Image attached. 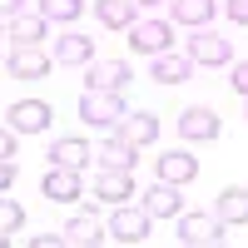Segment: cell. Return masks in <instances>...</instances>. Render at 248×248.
Returning a JSON list of instances; mask_svg holds the SVG:
<instances>
[{
	"label": "cell",
	"mask_w": 248,
	"mask_h": 248,
	"mask_svg": "<svg viewBox=\"0 0 248 248\" xmlns=\"http://www.w3.org/2000/svg\"><path fill=\"white\" fill-rule=\"evenodd\" d=\"M124 114H129V105H124L119 90H85L79 94V119L94 124V129H119Z\"/></svg>",
	"instance_id": "1"
},
{
	"label": "cell",
	"mask_w": 248,
	"mask_h": 248,
	"mask_svg": "<svg viewBox=\"0 0 248 248\" xmlns=\"http://www.w3.org/2000/svg\"><path fill=\"white\" fill-rule=\"evenodd\" d=\"M229 223H223L218 214H179V243H189V248H209V243H223L229 233Z\"/></svg>",
	"instance_id": "2"
},
{
	"label": "cell",
	"mask_w": 248,
	"mask_h": 248,
	"mask_svg": "<svg viewBox=\"0 0 248 248\" xmlns=\"http://www.w3.org/2000/svg\"><path fill=\"white\" fill-rule=\"evenodd\" d=\"M149 223H154V214L149 209H144V203H139V209H124V203H114V218H109V238L114 243H144V238H149Z\"/></svg>",
	"instance_id": "3"
},
{
	"label": "cell",
	"mask_w": 248,
	"mask_h": 248,
	"mask_svg": "<svg viewBox=\"0 0 248 248\" xmlns=\"http://www.w3.org/2000/svg\"><path fill=\"white\" fill-rule=\"evenodd\" d=\"M169 40H174V25H169V20H134V25H129V45L139 50V55H164V50H169Z\"/></svg>",
	"instance_id": "4"
},
{
	"label": "cell",
	"mask_w": 248,
	"mask_h": 248,
	"mask_svg": "<svg viewBox=\"0 0 248 248\" xmlns=\"http://www.w3.org/2000/svg\"><path fill=\"white\" fill-rule=\"evenodd\" d=\"M94 159H99V149H94L90 139H79V134L55 139V149H50V164H60V169H79V174H85Z\"/></svg>",
	"instance_id": "5"
},
{
	"label": "cell",
	"mask_w": 248,
	"mask_h": 248,
	"mask_svg": "<svg viewBox=\"0 0 248 248\" xmlns=\"http://www.w3.org/2000/svg\"><path fill=\"white\" fill-rule=\"evenodd\" d=\"M40 194H45L50 203H75V199H85V179H79V169H60V164H50Z\"/></svg>",
	"instance_id": "6"
},
{
	"label": "cell",
	"mask_w": 248,
	"mask_h": 248,
	"mask_svg": "<svg viewBox=\"0 0 248 248\" xmlns=\"http://www.w3.org/2000/svg\"><path fill=\"white\" fill-rule=\"evenodd\" d=\"M218 129H223V124H218V114H214L209 105H194V109L179 114V134L189 139V144H214Z\"/></svg>",
	"instance_id": "7"
},
{
	"label": "cell",
	"mask_w": 248,
	"mask_h": 248,
	"mask_svg": "<svg viewBox=\"0 0 248 248\" xmlns=\"http://www.w3.org/2000/svg\"><path fill=\"white\" fill-rule=\"evenodd\" d=\"M189 55H194V65H229V60H233V45H229V35H214L209 25H203V30L189 40Z\"/></svg>",
	"instance_id": "8"
},
{
	"label": "cell",
	"mask_w": 248,
	"mask_h": 248,
	"mask_svg": "<svg viewBox=\"0 0 248 248\" xmlns=\"http://www.w3.org/2000/svg\"><path fill=\"white\" fill-rule=\"evenodd\" d=\"M184 184H169V179H159V184H149L144 189V209H149L154 218H179L184 214Z\"/></svg>",
	"instance_id": "9"
},
{
	"label": "cell",
	"mask_w": 248,
	"mask_h": 248,
	"mask_svg": "<svg viewBox=\"0 0 248 248\" xmlns=\"http://www.w3.org/2000/svg\"><path fill=\"white\" fill-rule=\"evenodd\" d=\"M129 194H134V169H109V164H99V174H94V199L124 203Z\"/></svg>",
	"instance_id": "10"
},
{
	"label": "cell",
	"mask_w": 248,
	"mask_h": 248,
	"mask_svg": "<svg viewBox=\"0 0 248 248\" xmlns=\"http://www.w3.org/2000/svg\"><path fill=\"white\" fill-rule=\"evenodd\" d=\"M50 50H40V45H15L10 50V75L15 79H45L50 75Z\"/></svg>",
	"instance_id": "11"
},
{
	"label": "cell",
	"mask_w": 248,
	"mask_h": 248,
	"mask_svg": "<svg viewBox=\"0 0 248 248\" xmlns=\"http://www.w3.org/2000/svg\"><path fill=\"white\" fill-rule=\"evenodd\" d=\"M50 105L45 99H15V109H10V129L20 134H40V129H50Z\"/></svg>",
	"instance_id": "12"
},
{
	"label": "cell",
	"mask_w": 248,
	"mask_h": 248,
	"mask_svg": "<svg viewBox=\"0 0 248 248\" xmlns=\"http://www.w3.org/2000/svg\"><path fill=\"white\" fill-rule=\"evenodd\" d=\"M134 79V70L124 60H94L90 75H85V90H124Z\"/></svg>",
	"instance_id": "13"
},
{
	"label": "cell",
	"mask_w": 248,
	"mask_h": 248,
	"mask_svg": "<svg viewBox=\"0 0 248 248\" xmlns=\"http://www.w3.org/2000/svg\"><path fill=\"white\" fill-rule=\"evenodd\" d=\"M60 238L75 243V248H90V243H99V238H109V223H99L94 214H75L65 229H60Z\"/></svg>",
	"instance_id": "14"
},
{
	"label": "cell",
	"mask_w": 248,
	"mask_h": 248,
	"mask_svg": "<svg viewBox=\"0 0 248 248\" xmlns=\"http://www.w3.org/2000/svg\"><path fill=\"white\" fill-rule=\"evenodd\" d=\"M159 85H184V79L194 75V55H174V50H164L154 55V70H149Z\"/></svg>",
	"instance_id": "15"
},
{
	"label": "cell",
	"mask_w": 248,
	"mask_h": 248,
	"mask_svg": "<svg viewBox=\"0 0 248 248\" xmlns=\"http://www.w3.org/2000/svg\"><path fill=\"white\" fill-rule=\"evenodd\" d=\"M114 134H124L134 149H144V144H154V139H159V119H154V114H144V109H129Z\"/></svg>",
	"instance_id": "16"
},
{
	"label": "cell",
	"mask_w": 248,
	"mask_h": 248,
	"mask_svg": "<svg viewBox=\"0 0 248 248\" xmlns=\"http://www.w3.org/2000/svg\"><path fill=\"white\" fill-rule=\"evenodd\" d=\"M159 179H169V184H194V179H199V159L184 154V149L159 154Z\"/></svg>",
	"instance_id": "17"
},
{
	"label": "cell",
	"mask_w": 248,
	"mask_h": 248,
	"mask_svg": "<svg viewBox=\"0 0 248 248\" xmlns=\"http://www.w3.org/2000/svg\"><path fill=\"white\" fill-rule=\"evenodd\" d=\"M55 60L60 65H90L94 60V40L90 35H55Z\"/></svg>",
	"instance_id": "18"
},
{
	"label": "cell",
	"mask_w": 248,
	"mask_h": 248,
	"mask_svg": "<svg viewBox=\"0 0 248 248\" xmlns=\"http://www.w3.org/2000/svg\"><path fill=\"white\" fill-rule=\"evenodd\" d=\"M94 15H99V25L105 30H129L134 25V0H94Z\"/></svg>",
	"instance_id": "19"
},
{
	"label": "cell",
	"mask_w": 248,
	"mask_h": 248,
	"mask_svg": "<svg viewBox=\"0 0 248 248\" xmlns=\"http://www.w3.org/2000/svg\"><path fill=\"white\" fill-rule=\"evenodd\" d=\"M214 214L229 223V229L248 223V189H223V194H218V203H214Z\"/></svg>",
	"instance_id": "20"
},
{
	"label": "cell",
	"mask_w": 248,
	"mask_h": 248,
	"mask_svg": "<svg viewBox=\"0 0 248 248\" xmlns=\"http://www.w3.org/2000/svg\"><path fill=\"white\" fill-rule=\"evenodd\" d=\"M99 164H109V169H134V144L109 129V139L99 144Z\"/></svg>",
	"instance_id": "21"
},
{
	"label": "cell",
	"mask_w": 248,
	"mask_h": 248,
	"mask_svg": "<svg viewBox=\"0 0 248 248\" xmlns=\"http://www.w3.org/2000/svg\"><path fill=\"white\" fill-rule=\"evenodd\" d=\"M45 30H50V20L45 15H15L10 20V35H15V45H40V40H45Z\"/></svg>",
	"instance_id": "22"
},
{
	"label": "cell",
	"mask_w": 248,
	"mask_h": 248,
	"mask_svg": "<svg viewBox=\"0 0 248 248\" xmlns=\"http://www.w3.org/2000/svg\"><path fill=\"white\" fill-rule=\"evenodd\" d=\"M35 10L50 20V25H70V20L85 15V0H35Z\"/></svg>",
	"instance_id": "23"
},
{
	"label": "cell",
	"mask_w": 248,
	"mask_h": 248,
	"mask_svg": "<svg viewBox=\"0 0 248 248\" xmlns=\"http://www.w3.org/2000/svg\"><path fill=\"white\" fill-rule=\"evenodd\" d=\"M174 20H179V25L203 30V25L214 20V0H174Z\"/></svg>",
	"instance_id": "24"
},
{
	"label": "cell",
	"mask_w": 248,
	"mask_h": 248,
	"mask_svg": "<svg viewBox=\"0 0 248 248\" xmlns=\"http://www.w3.org/2000/svg\"><path fill=\"white\" fill-rule=\"evenodd\" d=\"M0 229H5V233H20V229H25V209H20L10 194L0 199Z\"/></svg>",
	"instance_id": "25"
},
{
	"label": "cell",
	"mask_w": 248,
	"mask_h": 248,
	"mask_svg": "<svg viewBox=\"0 0 248 248\" xmlns=\"http://www.w3.org/2000/svg\"><path fill=\"white\" fill-rule=\"evenodd\" d=\"M0 189H5V194L15 189V159H10V154L0 159Z\"/></svg>",
	"instance_id": "26"
},
{
	"label": "cell",
	"mask_w": 248,
	"mask_h": 248,
	"mask_svg": "<svg viewBox=\"0 0 248 248\" xmlns=\"http://www.w3.org/2000/svg\"><path fill=\"white\" fill-rule=\"evenodd\" d=\"M229 79H233V90H238V94H248V60H238Z\"/></svg>",
	"instance_id": "27"
},
{
	"label": "cell",
	"mask_w": 248,
	"mask_h": 248,
	"mask_svg": "<svg viewBox=\"0 0 248 248\" xmlns=\"http://www.w3.org/2000/svg\"><path fill=\"white\" fill-rule=\"evenodd\" d=\"M229 20L233 25H248V0H229Z\"/></svg>",
	"instance_id": "28"
},
{
	"label": "cell",
	"mask_w": 248,
	"mask_h": 248,
	"mask_svg": "<svg viewBox=\"0 0 248 248\" xmlns=\"http://www.w3.org/2000/svg\"><path fill=\"white\" fill-rule=\"evenodd\" d=\"M25 5H30V0H5V15L15 20V15H20V10H25Z\"/></svg>",
	"instance_id": "29"
},
{
	"label": "cell",
	"mask_w": 248,
	"mask_h": 248,
	"mask_svg": "<svg viewBox=\"0 0 248 248\" xmlns=\"http://www.w3.org/2000/svg\"><path fill=\"white\" fill-rule=\"evenodd\" d=\"M134 5H159V0H134Z\"/></svg>",
	"instance_id": "30"
},
{
	"label": "cell",
	"mask_w": 248,
	"mask_h": 248,
	"mask_svg": "<svg viewBox=\"0 0 248 248\" xmlns=\"http://www.w3.org/2000/svg\"><path fill=\"white\" fill-rule=\"evenodd\" d=\"M243 119H248V94H243Z\"/></svg>",
	"instance_id": "31"
}]
</instances>
